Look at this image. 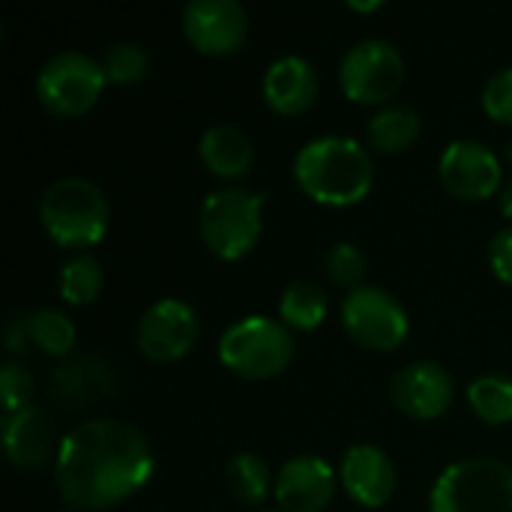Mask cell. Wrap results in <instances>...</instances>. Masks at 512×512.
Listing matches in <instances>:
<instances>
[{
	"label": "cell",
	"instance_id": "1",
	"mask_svg": "<svg viewBox=\"0 0 512 512\" xmlns=\"http://www.w3.org/2000/svg\"><path fill=\"white\" fill-rule=\"evenodd\" d=\"M153 468V450L135 426L90 420L60 441L54 483L72 510L99 512L144 489Z\"/></svg>",
	"mask_w": 512,
	"mask_h": 512
},
{
	"label": "cell",
	"instance_id": "2",
	"mask_svg": "<svg viewBox=\"0 0 512 512\" xmlns=\"http://www.w3.org/2000/svg\"><path fill=\"white\" fill-rule=\"evenodd\" d=\"M300 189L327 207H351L375 186V165L366 147L348 135H321L294 156Z\"/></svg>",
	"mask_w": 512,
	"mask_h": 512
},
{
	"label": "cell",
	"instance_id": "3",
	"mask_svg": "<svg viewBox=\"0 0 512 512\" xmlns=\"http://www.w3.org/2000/svg\"><path fill=\"white\" fill-rule=\"evenodd\" d=\"M39 222L57 246H96L108 231L105 192L84 177H60L42 192Z\"/></svg>",
	"mask_w": 512,
	"mask_h": 512
},
{
	"label": "cell",
	"instance_id": "4",
	"mask_svg": "<svg viewBox=\"0 0 512 512\" xmlns=\"http://www.w3.org/2000/svg\"><path fill=\"white\" fill-rule=\"evenodd\" d=\"M294 339L276 318L249 315L234 321L219 339V360L243 381H267L288 369Z\"/></svg>",
	"mask_w": 512,
	"mask_h": 512
},
{
	"label": "cell",
	"instance_id": "5",
	"mask_svg": "<svg viewBox=\"0 0 512 512\" xmlns=\"http://www.w3.org/2000/svg\"><path fill=\"white\" fill-rule=\"evenodd\" d=\"M429 512H512V465L501 459H465L432 486Z\"/></svg>",
	"mask_w": 512,
	"mask_h": 512
},
{
	"label": "cell",
	"instance_id": "6",
	"mask_svg": "<svg viewBox=\"0 0 512 512\" xmlns=\"http://www.w3.org/2000/svg\"><path fill=\"white\" fill-rule=\"evenodd\" d=\"M264 195H252L246 189H216L204 198L198 228L204 246L222 261H240L249 255L261 237Z\"/></svg>",
	"mask_w": 512,
	"mask_h": 512
},
{
	"label": "cell",
	"instance_id": "7",
	"mask_svg": "<svg viewBox=\"0 0 512 512\" xmlns=\"http://www.w3.org/2000/svg\"><path fill=\"white\" fill-rule=\"evenodd\" d=\"M105 84V69L90 54L60 51L39 69L36 96L42 108L57 117H81L99 102Z\"/></svg>",
	"mask_w": 512,
	"mask_h": 512
},
{
	"label": "cell",
	"instance_id": "8",
	"mask_svg": "<svg viewBox=\"0 0 512 512\" xmlns=\"http://www.w3.org/2000/svg\"><path fill=\"white\" fill-rule=\"evenodd\" d=\"M339 84L351 102L381 105L405 84V57L387 39H360L342 54Z\"/></svg>",
	"mask_w": 512,
	"mask_h": 512
},
{
	"label": "cell",
	"instance_id": "9",
	"mask_svg": "<svg viewBox=\"0 0 512 512\" xmlns=\"http://www.w3.org/2000/svg\"><path fill=\"white\" fill-rule=\"evenodd\" d=\"M342 327L369 351H396L411 330L405 306L384 288L360 285L342 303Z\"/></svg>",
	"mask_w": 512,
	"mask_h": 512
},
{
	"label": "cell",
	"instance_id": "10",
	"mask_svg": "<svg viewBox=\"0 0 512 512\" xmlns=\"http://www.w3.org/2000/svg\"><path fill=\"white\" fill-rule=\"evenodd\" d=\"M138 351L153 363H177L198 342V315L186 300L165 297L147 306L135 330Z\"/></svg>",
	"mask_w": 512,
	"mask_h": 512
},
{
	"label": "cell",
	"instance_id": "11",
	"mask_svg": "<svg viewBox=\"0 0 512 512\" xmlns=\"http://www.w3.org/2000/svg\"><path fill=\"white\" fill-rule=\"evenodd\" d=\"M438 171L447 192H453L462 201H486L495 192H501L504 183L501 159L474 138L450 141L441 153Z\"/></svg>",
	"mask_w": 512,
	"mask_h": 512
},
{
	"label": "cell",
	"instance_id": "12",
	"mask_svg": "<svg viewBox=\"0 0 512 512\" xmlns=\"http://www.w3.org/2000/svg\"><path fill=\"white\" fill-rule=\"evenodd\" d=\"M183 33L201 54H234L249 36V15L237 0H192L183 6Z\"/></svg>",
	"mask_w": 512,
	"mask_h": 512
},
{
	"label": "cell",
	"instance_id": "13",
	"mask_svg": "<svg viewBox=\"0 0 512 512\" xmlns=\"http://www.w3.org/2000/svg\"><path fill=\"white\" fill-rule=\"evenodd\" d=\"M390 396L402 414L414 420H435L447 414V408L453 405L456 384H453V375L441 363L420 360L396 372L390 384Z\"/></svg>",
	"mask_w": 512,
	"mask_h": 512
},
{
	"label": "cell",
	"instance_id": "14",
	"mask_svg": "<svg viewBox=\"0 0 512 512\" xmlns=\"http://www.w3.org/2000/svg\"><path fill=\"white\" fill-rule=\"evenodd\" d=\"M339 480L348 498L360 507L378 510L396 492V465L375 444H354L339 465Z\"/></svg>",
	"mask_w": 512,
	"mask_h": 512
},
{
	"label": "cell",
	"instance_id": "15",
	"mask_svg": "<svg viewBox=\"0 0 512 512\" xmlns=\"http://www.w3.org/2000/svg\"><path fill=\"white\" fill-rule=\"evenodd\" d=\"M336 492V474L321 456H297L279 468L276 504L282 512H321Z\"/></svg>",
	"mask_w": 512,
	"mask_h": 512
},
{
	"label": "cell",
	"instance_id": "16",
	"mask_svg": "<svg viewBox=\"0 0 512 512\" xmlns=\"http://www.w3.org/2000/svg\"><path fill=\"white\" fill-rule=\"evenodd\" d=\"M318 69L300 57V54H285L270 63L264 72V99L273 111L279 114H303L315 105L318 99Z\"/></svg>",
	"mask_w": 512,
	"mask_h": 512
},
{
	"label": "cell",
	"instance_id": "17",
	"mask_svg": "<svg viewBox=\"0 0 512 512\" xmlns=\"http://www.w3.org/2000/svg\"><path fill=\"white\" fill-rule=\"evenodd\" d=\"M54 447V426L39 408H21L3 417V450L15 468L36 471L48 462Z\"/></svg>",
	"mask_w": 512,
	"mask_h": 512
},
{
	"label": "cell",
	"instance_id": "18",
	"mask_svg": "<svg viewBox=\"0 0 512 512\" xmlns=\"http://www.w3.org/2000/svg\"><path fill=\"white\" fill-rule=\"evenodd\" d=\"M198 156L210 174L237 180V177L249 174V168L255 162V147L243 129H237L231 123H213L204 129V135L198 141Z\"/></svg>",
	"mask_w": 512,
	"mask_h": 512
},
{
	"label": "cell",
	"instance_id": "19",
	"mask_svg": "<svg viewBox=\"0 0 512 512\" xmlns=\"http://www.w3.org/2000/svg\"><path fill=\"white\" fill-rule=\"evenodd\" d=\"M420 114L408 105H384L378 114L369 117V141L381 153L408 150L420 138Z\"/></svg>",
	"mask_w": 512,
	"mask_h": 512
},
{
	"label": "cell",
	"instance_id": "20",
	"mask_svg": "<svg viewBox=\"0 0 512 512\" xmlns=\"http://www.w3.org/2000/svg\"><path fill=\"white\" fill-rule=\"evenodd\" d=\"M279 315L285 327L315 330L327 318V291L315 282H291L279 297Z\"/></svg>",
	"mask_w": 512,
	"mask_h": 512
},
{
	"label": "cell",
	"instance_id": "21",
	"mask_svg": "<svg viewBox=\"0 0 512 512\" xmlns=\"http://www.w3.org/2000/svg\"><path fill=\"white\" fill-rule=\"evenodd\" d=\"M225 486L240 504L258 507L270 492V468L255 453H237L225 465Z\"/></svg>",
	"mask_w": 512,
	"mask_h": 512
},
{
	"label": "cell",
	"instance_id": "22",
	"mask_svg": "<svg viewBox=\"0 0 512 512\" xmlns=\"http://www.w3.org/2000/svg\"><path fill=\"white\" fill-rule=\"evenodd\" d=\"M468 402L474 414L489 426H504L512 420V378L507 375H483L471 381Z\"/></svg>",
	"mask_w": 512,
	"mask_h": 512
},
{
	"label": "cell",
	"instance_id": "23",
	"mask_svg": "<svg viewBox=\"0 0 512 512\" xmlns=\"http://www.w3.org/2000/svg\"><path fill=\"white\" fill-rule=\"evenodd\" d=\"M27 339L51 357H66L75 345V324L66 312L36 309L27 315Z\"/></svg>",
	"mask_w": 512,
	"mask_h": 512
},
{
	"label": "cell",
	"instance_id": "24",
	"mask_svg": "<svg viewBox=\"0 0 512 512\" xmlns=\"http://www.w3.org/2000/svg\"><path fill=\"white\" fill-rule=\"evenodd\" d=\"M60 297L69 306H87L102 294V264L93 255H75L60 267Z\"/></svg>",
	"mask_w": 512,
	"mask_h": 512
},
{
	"label": "cell",
	"instance_id": "25",
	"mask_svg": "<svg viewBox=\"0 0 512 512\" xmlns=\"http://www.w3.org/2000/svg\"><path fill=\"white\" fill-rule=\"evenodd\" d=\"M102 69L111 84H135L150 72V51L138 42H114L102 54Z\"/></svg>",
	"mask_w": 512,
	"mask_h": 512
},
{
	"label": "cell",
	"instance_id": "26",
	"mask_svg": "<svg viewBox=\"0 0 512 512\" xmlns=\"http://www.w3.org/2000/svg\"><path fill=\"white\" fill-rule=\"evenodd\" d=\"M327 276L342 288H360L366 279V255L354 243H336L327 252Z\"/></svg>",
	"mask_w": 512,
	"mask_h": 512
},
{
	"label": "cell",
	"instance_id": "27",
	"mask_svg": "<svg viewBox=\"0 0 512 512\" xmlns=\"http://www.w3.org/2000/svg\"><path fill=\"white\" fill-rule=\"evenodd\" d=\"M33 375L24 369V363L18 360H6L3 369H0V396H3V411L6 414H15L21 408H30V399H33Z\"/></svg>",
	"mask_w": 512,
	"mask_h": 512
},
{
	"label": "cell",
	"instance_id": "28",
	"mask_svg": "<svg viewBox=\"0 0 512 512\" xmlns=\"http://www.w3.org/2000/svg\"><path fill=\"white\" fill-rule=\"evenodd\" d=\"M483 108L492 120L512 123V66L498 69L483 90Z\"/></svg>",
	"mask_w": 512,
	"mask_h": 512
},
{
	"label": "cell",
	"instance_id": "29",
	"mask_svg": "<svg viewBox=\"0 0 512 512\" xmlns=\"http://www.w3.org/2000/svg\"><path fill=\"white\" fill-rule=\"evenodd\" d=\"M489 264H492V273L504 282L512 285V228H504L492 237L489 243Z\"/></svg>",
	"mask_w": 512,
	"mask_h": 512
},
{
	"label": "cell",
	"instance_id": "30",
	"mask_svg": "<svg viewBox=\"0 0 512 512\" xmlns=\"http://www.w3.org/2000/svg\"><path fill=\"white\" fill-rule=\"evenodd\" d=\"M27 342H30L27 339V318H12L9 327H6V348L12 354H21Z\"/></svg>",
	"mask_w": 512,
	"mask_h": 512
},
{
	"label": "cell",
	"instance_id": "31",
	"mask_svg": "<svg viewBox=\"0 0 512 512\" xmlns=\"http://www.w3.org/2000/svg\"><path fill=\"white\" fill-rule=\"evenodd\" d=\"M501 210L507 219H512V177L504 180V186H501Z\"/></svg>",
	"mask_w": 512,
	"mask_h": 512
},
{
	"label": "cell",
	"instance_id": "32",
	"mask_svg": "<svg viewBox=\"0 0 512 512\" xmlns=\"http://www.w3.org/2000/svg\"><path fill=\"white\" fill-rule=\"evenodd\" d=\"M348 6H351V9H357V12H375V9H381L384 3H381V0H372V3H360V0H351Z\"/></svg>",
	"mask_w": 512,
	"mask_h": 512
},
{
	"label": "cell",
	"instance_id": "33",
	"mask_svg": "<svg viewBox=\"0 0 512 512\" xmlns=\"http://www.w3.org/2000/svg\"><path fill=\"white\" fill-rule=\"evenodd\" d=\"M510 156H512V150H510Z\"/></svg>",
	"mask_w": 512,
	"mask_h": 512
},
{
	"label": "cell",
	"instance_id": "34",
	"mask_svg": "<svg viewBox=\"0 0 512 512\" xmlns=\"http://www.w3.org/2000/svg\"><path fill=\"white\" fill-rule=\"evenodd\" d=\"M276 512H282V510H276Z\"/></svg>",
	"mask_w": 512,
	"mask_h": 512
}]
</instances>
